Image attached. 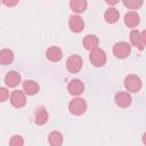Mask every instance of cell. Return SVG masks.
Instances as JSON below:
<instances>
[{
  "mask_svg": "<svg viewBox=\"0 0 146 146\" xmlns=\"http://www.w3.org/2000/svg\"><path fill=\"white\" fill-rule=\"evenodd\" d=\"M1 2H2L6 7L11 8V7L17 6V5H18V2H19V0H1Z\"/></svg>",
  "mask_w": 146,
  "mask_h": 146,
  "instance_id": "cell-24",
  "label": "cell"
},
{
  "mask_svg": "<svg viewBox=\"0 0 146 146\" xmlns=\"http://www.w3.org/2000/svg\"><path fill=\"white\" fill-rule=\"evenodd\" d=\"M124 7L128 9H139L144 5V0H122Z\"/></svg>",
  "mask_w": 146,
  "mask_h": 146,
  "instance_id": "cell-21",
  "label": "cell"
},
{
  "mask_svg": "<svg viewBox=\"0 0 146 146\" xmlns=\"http://www.w3.org/2000/svg\"><path fill=\"white\" fill-rule=\"evenodd\" d=\"M87 0H70V9L75 14H82L87 10Z\"/></svg>",
  "mask_w": 146,
  "mask_h": 146,
  "instance_id": "cell-16",
  "label": "cell"
},
{
  "mask_svg": "<svg viewBox=\"0 0 146 146\" xmlns=\"http://www.w3.org/2000/svg\"><path fill=\"white\" fill-rule=\"evenodd\" d=\"M9 100L15 108H22L26 105V95L23 90H14L9 95Z\"/></svg>",
  "mask_w": 146,
  "mask_h": 146,
  "instance_id": "cell-7",
  "label": "cell"
},
{
  "mask_svg": "<svg viewBox=\"0 0 146 146\" xmlns=\"http://www.w3.org/2000/svg\"><path fill=\"white\" fill-rule=\"evenodd\" d=\"M9 98V91L6 87H0V103H5Z\"/></svg>",
  "mask_w": 146,
  "mask_h": 146,
  "instance_id": "cell-23",
  "label": "cell"
},
{
  "mask_svg": "<svg viewBox=\"0 0 146 146\" xmlns=\"http://www.w3.org/2000/svg\"><path fill=\"white\" fill-rule=\"evenodd\" d=\"M67 91L70 92V95L74 97L80 96L84 91V83L79 79H73L67 84Z\"/></svg>",
  "mask_w": 146,
  "mask_h": 146,
  "instance_id": "cell-10",
  "label": "cell"
},
{
  "mask_svg": "<svg viewBox=\"0 0 146 146\" xmlns=\"http://www.w3.org/2000/svg\"><path fill=\"white\" fill-rule=\"evenodd\" d=\"M49 114L44 106H38L34 111V122L36 125H43L48 122Z\"/></svg>",
  "mask_w": 146,
  "mask_h": 146,
  "instance_id": "cell-11",
  "label": "cell"
},
{
  "mask_svg": "<svg viewBox=\"0 0 146 146\" xmlns=\"http://www.w3.org/2000/svg\"><path fill=\"white\" fill-rule=\"evenodd\" d=\"M68 111L72 115L80 116V115L84 114L87 111V102L83 98L76 96L68 103Z\"/></svg>",
  "mask_w": 146,
  "mask_h": 146,
  "instance_id": "cell-1",
  "label": "cell"
},
{
  "mask_svg": "<svg viewBox=\"0 0 146 146\" xmlns=\"http://www.w3.org/2000/svg\"><path fill=\"white\" fill-rule=\"evenodd\" d=\"M82 43H83L84 49L88 50V51H90V50L95 49L96 47H98V44H99V39H98L95 34H88V35H86V36L83 38Z\"/></svg>",
  "mask_w": 146,
  "mask_h": 146,
  "instance_id": "cell-18",
  "label": "cell"
},
{
  "mask_svg": "<svg viewBox=\"0 0 146 146\" xmlns=\"http://www.w3.org/2000/svg\"><path fill=\"white\" fill-rule=\"evenodd\" d=\"M129 39H130L131 46L138 48L140 51H143L145 49V44H146V33H145V31L140 32L136 29H132V31L130 32Z\"/></svg>",
  "mask_w": 146,
  "mask_h": 146,
  "instance_id": "cell-3",
  "label": "cell"
},
{
  "mask_svg": "<svg viewBox=\"0 0 146 146\" xmlns=\"http://www.w3.org/2000/svg\"><path fill=\"white\" fill-rule=\"evenodd\" d=\"M40 86L36 81L34 80H25L23 82V91L25 92L26 96H34L39 92Z\"/></svg>",
  "mask_w": 146,
  "mask_h": 146,
  "instance_id": "cell-15",
  "label": "cell"
},
{
  "mask_svg": "<svg viewBox=\"0 0 146 146\" xmlns=\"http://www.w3.org/2000/svg\"><path fill=\"white\" fill-rule=\"evenodd\" d=\"M63 141H64V137L60 131L54 130L48 135V143L50 146H60Z\"/></svg>",
  "mask_w": 146,
  "mask_h": 146,
  "instance_id": "cell-19",
  "label": "cell"
},
{
  "mask_svg": "<svg viewBox=\"0 0 146 146\" xmlns=\"http://www.w3.org/2000/svg\"><path fill=\"white\" fill-rule=\"evenodd\" d=\"M22 81L21 74L17 71H9L5 75V83L9 88H16Z\"/></svg>",
  "mask_w": 146,
  "mask_h": 146,
  "instance_id": "cell-13",
  "label": "cell"
},
{
  "mask_svg": "<svg viewBox=\"0 0 146 146\" xmlns=\"http://www.w3.org/2000/svg\"><path fill=\"white\" fill-rule=\"evenodd\" d=\"M120 1H121V0H105V2H106L107 5H110V6H115V5H117Z\"/></svg>",
  "mask_w": 146,
  "mask_h": 146,
  "instance_id": "cell-25",
  "label": "cell"
},
{
  "mask_svg": "<svg viewBox=\"0 0 146 146\" xmlns=\"http://www.w3.org/2000/svg\"><path fill=\"white\" fill-rule=\"evenodd\" d=\"M123 22H124L125 26H128L129 29H135V27H137V26L139 25V23H140V17H139V15L137 14V11L130 10V11H128V13L124 15Z\"/></svg>",
  "mask_w": 146,
  "mask_h": 146,
  "instance_id": "cell-12",
  "label": "cell"
},
{
  "mask_svg": "<svg viewBox=\"0 0 146 146\" xmlns=\"http://www.w3.org/2000/svg\"><path fill=\"white\" fill-rule=\"evenodd\" d=\"M46 57L52 63H57L63 58V50L57 46H51L46 51Z\"/></svg>",
  "mask_w": 146,
  "mask_h": 146,
  "instance_id": "cell-14",
  "label": "cell"
},
{
  "mask_svg": "<svg viewBox=\"0 0 146 146\" xmlns=\"http://www.w3.org/2000/svg\"><path fill=\"white\" fill-rule=\"evenodd\" d=\"M9 145H11V146H23L24 145V139L19 135H14V136H11V138L9 140Z\"/></svg>",
  "mask_w": 146,
  "mask_h": 146,
  "instance_id": "cell-22",
  "label": "cell"
},
{
  "mask_svg": "<svg viewBox=\"0 0 146 146\" xmlns=\"http://www.w3.org/2000/svg\"><path fill=\"white\" fill-rule=\"evenodd\" d=\"M114 102L119 107L127 108V107H129L131 105L132 97H131L130 92H128V91H119L114 96Z\"/></svg>",
  "mask_w": 146,
  "mask_h": 146,
  "instance_id": "cell-8",
  "label": "cell"
},
{
  "mask_svg": "<svg viewBox=\"0 0 146 146\" xmlns=\"http://www.w3.org/2000/svg\"><path fill=\"white\" fill-rule=\"evenodd\" d=\"M143 87L141 79L136 74H128L124 78V88L128 92H139Z\"/></svg>",
  "mask_w": 146,
  "mask_h": 146,
  "instance_id": "cell-4",
  "label": "cell"
},
{
  "mask_svg": "<svg viewBox=\"0 0 146 146\" xmlns=\"http://www.w3.org/2000/svg\"><path fill=\"white\" fill-rule=\"evenodd\" d=\"M89 60H90V63L92 64V66H95V67H103V66L106 64L107 56H106L105 51H104L102 48L96 47L95 49L90 50Z\"/></svg>",
  "mask_w": 146,
  "mask_h": 146,
  "instance_id": "cell-2",
  "label": "cell"
},
{
  "mask_svg": "<svg viewBox=\"0 0 146 146\" xmlns=\"http://www.w3.org/2000/svg\"><path fill=\"white\" fill-rule=\"evenodd\" d=\"M14 60V52L10 49H1L0 50V64L1 65H9Z\"/></svg>",
  "mask_w": 146,
  "mask_h": 146,
  "instance_id": "cell-20",
  "label": "cell"
},
{
  "mask_svg": "<svg viewBox=\"0 0 146 146\" xmlns=\"http://www.w3.org/2000/svg\"><path fill=\"white\" fill-rule=\"evenodd\" d=\"M119 18H120V13L114 7H110L104 13V19L108 24H115L119 21Z\"/></svg>",
  "mask_w": 146,
  "mask_h": 146,
  "instance_id": "cell-17",
  "label": "cell"
},
{
  "mask_svg": "<svg viewBox=\"0 0 146 146\" xmlns=\"http://www.w3.org/2000/svg\"><path fill=\"white\" fill-rule=\"evenodd\" d=\"M68 27L73 33H81L84 30V21L81 16L72 15L68 18Z\"/></svg>",
  "mask_w": 146,
  "mask_h": 146,
  "instance_id": "cell-9",
  "label": "cell"
},
{
  "mask_svg": "<svg viewBox=\"0 0 146 146\" xmlns=\"http://www.w3.org/2000/svg\"><path fill=\"white\" fill-rule=\"evenodd\" d=\"M131 52V46L125 41H119L113 46V55L119 59L127 58Z\"/></svg>",
  "mask_w": 146,
  "mask_h": 146,
  "instance_id": "cell-5",
  "label": "cell"
},
{
  "mask_svg": "<svg viewBox=\"0 0 146 146\" xmlns=\"http://www.w3.org/2000/svg\"><path fill=\"white\" fill-rule=\"evenodd\" d=\"M66 68L70 73H78L83 67V59L79 55H71L66 59Z\"/></svg>",
  "mask_w": 146,
  "mask_h": 146,
  "instance_id": "cell-6",
  "label": "cell"
},
{
  "mask_svg": "<svg viewBox=\"0 0 146 146\" xmlns=\"http://www.w3.org/2000/svg\"><path fill=\"white\" fill-rule=\"evenodd\" d=\"M0 3H1V0H0Z\"/></svg>",
  "mask_w": 146,
  "mask_h": 146,
  "instance_id": "cell-26",
  "label": "cell"
}]
</instances>
